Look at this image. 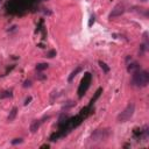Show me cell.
Segmentation results:
<instances>
[{"label":"cell","mask_w":149,"mask_h":149,"mask_svg":"<svg viewBox=\"0 0 149 149\" xmlns=\"http://www.w3.org/2000/svg\"><path fill=\"white\" fill-rule=\"evenodd\" d=\"M22 139H14L13 141H12V144H17V143H22Z\"/></svg>","instance_id":"obj_14"},{"label":"cell","mask_w":149,"mask_h":149,"mask_svg":"<svg viewBox=\"0 0 149 149\" xmlns=\"http://www.w3.org/2000/svg\"><path fill=\"white\" fill-rule=\"evenodd\" d=\"M31 100V97H28L27 99H26V101H24V105H28L29 104V101Z\"/></svg>","instance_id":"obj_19"},{"label":"cell","mask_w":149,"mask_h":149,"mask_svg":"<svg viewBox=\"0 0 149 149\" xmlns=\"http://www.w3.org/2000/svg\"><path fill=\"white\" fill-rule=\"evenodd\" d=\"M16 114H17V108H16V107H13V108H12V111L9 112V115H8L7 120H8L9 122H12V121H13V120L15 119Z\"/></svg>","instance_id":"obj_10"},{"label":"cell","mask_w":149,"mask_h":149,"mask_svg":"<svg viewBox=\"0 0 149 149\" xmlns=\"http://www.w3.org/2000/svg\"><path fill=\"white\" fill-rule=\"evenodd\" d=\"M41 148H49V144H43L41 146Z\"/></svg>","instance_id":"obj_20"},{"label":"cell","mask_w":149,"mask_h":149,"mask_svg":"<svg viewBox=\"0 0 149 149\" xmlns=\"http://www.w3.org/2000/svg\"><path fill=\"white\" fill-rule=\"evenodd\" d=\"M45 69H48V64L47 63H40V64L36 65V70L37 71H43Z\"/></svg>","instance_id":"obj_12"},{"label":"cell","mask_w":149,"mask_h":149,"mask_svg":"<svg viewBox=\"0 0 149 149\" xmlns=\"http://www.w3.org/2000/svg\"><path fill=\"white\" fill-rule=\"evenodd\" d=\"M37 78H38L40 80H43V79H45V78H47V76H44L43 73H38V74H37Z\"/></svg>","instance_id":"obj_17"},{"label":"cell","mask_w":149,"mask_h":149,"mask_svg":"<svg viewBox=\"0 0 149 149\" xmlns=\"http://www.w3.org/2000/svg\"><path fill=\"white\" fill-rule=\"evenodd\" d=\"M2 97H12V92H5L3 94H2Z\"/></svg>","instance_id":"obj_18"},{"label":"cell","mask_w":149,"mask_h":149,"mask_svg":"<svg viewBox=\"0 0 149 149\" xmlns=\"http://www.w3.org/2000/svg\"><path fill=\"white\" fill-rule=\"evenodd\" d=\"M55 56H56V51H55V50H50V51L47 52V57H48V58H52V57H55Z\"/></svg>","instance_id":"obj_13"},{"label":"cell","mask_w":149,"mask_h":149,"mask_svg":"<svg viewBox=\"0 0 149 149\" xmlns=\"http://www.w3.org/2000/svg\"><path fill=\"white\" fill-rule=\"evenodd\" d=\"M80 71H81V68H80V66H77V68H76V69L70 73V76H69L68 80H69V81H72V80H73V78H74V77H76Z\"/></svg>","instance_id":"obj_9"},{"label":"cell","mask_w":149,"mask_h":149,"mask_svg":"<svg viewBox=\"0 0 149 149\" xmlns=\"http://www.w3.org/2000/svg\"><path fill=\"white\" fill-rule=\"evenodd\" d=\"M141 69V66H140V64L139 63H136V62H134V61H132L130 59V63L127 65V70H128V72H135V71H137V70H140Z\"/></svg>","instance_id":"obj_6"},{"label":"cell","mask_w":149,"mask_h":149,"mask_svg":"<svg viewBox=\"0 0 149 149\" xmlns=\"http://www.w3.org/2000/svg\"><path fill=\"white\" fill-rule=\"evenodd\" d=\"M94 15H91V17H90V22H88V27H91L93 23H94Z\"/></svg>","instance_id":"obj_16"},{"label":"cell","mask_w":149,"mask_h":149,"mask_svg":"<svg viewBox=\"0 0 149 149\" xmlns=\"http://www.w3.org/2000/svg\"><path fill=\"white\" fill-rule=\"evenodd\" d=\"M132 83L134 86L136 87H146L149 83V74L147 71L144 70H137L135 72H133V77H132Z\"/></svg>","instance_id":"obj_1"},{"label":"cell","mask_w":149,"mask_h":149,"mask_svg":"<svg viewBox=\"0 0 149 149\" xmlns=\"http://www.w3.org/2000/svg\"><path fill=\"white\" fill-rule=\"evenodd\" d=\"M31 86V80H26L23 83V87H30Z\"/></svg>","instance_id":"obj_15"},{"label":"cell","mask_w":149,"mask_h":149,"mask_svg":"<svg viewBox=\"0 0 149 149\" xmlns=\"http://www.w3.org/2000/svg\"><path fill=\"white\" fill-rule=\"evenodd\" d=\"M109 134H111L109 129H97L91 135V142H93V143L102 142L109 137Z\"/></svg>","instance_id":"obj_3"},{"label":"cell","mask_w":149,"mask_h":149,"mask_svg":"<svg viewBox=\"0 0 149 149\" xmlns=\"http://www.w3.org/2000/svg\"><path fill=\"white\" fill-rule=\"evenodd\" d=\"M42 122H43V121H41V120H35V121H33L31 125H30V132H31V133H36V132L38 130V128H40V126H41Z\"/></svg>","instance_id":"obj_7"},{"label":"cell","mask_w":149,"mask_h":149,"mask_svg":"<svg viewBox=\"0 0 149 149\" xmlns=\"http://www.w3.org/2000/svg\"><path fill=\"white\" fill-rule=\"evenodd\" d=\"M125 13V6L122 3H119L116 6H114V8L112 9V12L109 13V19H114L118 16H121Z\"/></svg>","instance_id":"obj_5"},{"label":"cell","mask_w":149,"mask_h":149,"mask_svg":"<svg viewBox=\"0 0 149 149\" xmlns=\"http://www.w3.org/2000/svg\"><path fill=\"white\" fill-rule=\"evenodd\" d=\"M99 65H100V68L104 70V72H105V73H107V72L109 71V66H108L106 63H104L102 61H99Z\"/></svg>","instance_id":"obj_11"},{"label":"cell","mask_w":149,"mask_h":149,"mask_svg":"<svg viewBox=\"0 0 149 149\" xmlns=\"http://www.w3.org/2000/svg\"><path fill=\"white\" fill-rule=\"evenodd\" d=\"M91 79H92V74H91L90 72H86V73L84 74L81 81H80L79 87H78V97H79V98H81V97L85 94V92L87 91V88L90 87Z\"/></svg>","instance_id":"obj_4"},{"label":"cell","mask_w":149,"mask_h":149,"mask_svg":"<svg viewBox=\"0 0 149 149\" xmlns=\"http://www.w3.org/2000/svg\"><path fill=\"white\" fill-rule=\"evenodd\" d=\"M101 92H102V88H98V90H97V92L94 93V97H92V99L90 100V104H88V106H90V107H91V106H92V105H93V104L97 101V99L100 97Z\"/></svg>","instance_id":"obj_8"},{"label":"cell","mask_w":149,"mask_h":149,"mask_svg":"<svg viewBox=\"0 0 149 149\" xmlns=\"http://www.w3.org/2000/svg\"><path fill=\"white\" fill-rule=\"evenodd\" d=\"M141 1H143V2H144V1H147V0H141Z\"/></svg>","instance_id":"obj_21"},{"label":"cell","mask_w":149,"mask_h":149,"mask_svg":"<svg viewBox=\"0 0 149 149\" xmlns=\"http://www.w3.org/2000/svg\"><path fill=\"white\" fill-rule=\"evenodd\" d=\"M134 113H135V104L134 102H129L126 106V108L116 116V121L118 122H127L128 120L132 119Z\"/></svg>","instance_id":"obj_2"}]
</instances>
